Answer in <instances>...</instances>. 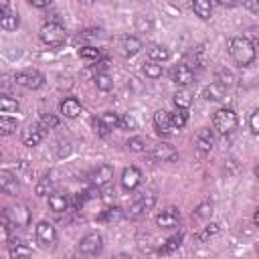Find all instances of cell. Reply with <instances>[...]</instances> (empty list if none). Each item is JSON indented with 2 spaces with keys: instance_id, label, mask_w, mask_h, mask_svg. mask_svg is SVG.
Segmentation results:
<instances>
[{
  "instance_id": "cell-1",
  "label": "cell",
  "mask_w": 259,
  "mask_h": 259,
  "mask_svg": "<svg viewBox=\"0 0 259 259\" xmlns=\"http://www.w3.org/2000/svg\"><path fill=\"white\" fill-rule=\"evenodd\" d=\"M229 55L239 67H249L255 61L257 51H255V45L247 36H233L229 40Z\"/></svg>"
},
{
  "instance_id": "cell-2",
  "label": "cell",
  "mask_w": 259,
  "mask_h": 259,
  "mask_svg": "<svg viewBox=\"0 0 259 259\" xmlns=\"http://www.w3.org/2000/svg\"><path fill=\"white\" fill-rule=\"evenodd\" d=\"M38 36L49 47H61L67 40V30L61 22H45L38 30Z\"/></svg>"
},
{
  "instance_id": "cell-3",
  "label": "cell",
  "mask_w": 259,
  "mask_h": 259,
  "mask_svg": "<svg viewBox=\"0 0 259 259\" xmlns=\"http://www.w3.org/2000/svg\"><path fill=\"white\" fill-rule=\"evenodd\" d=\"M239 125V117L231 107H221L214 111L212 115V127L219 134H231L235 132V127Z\"/></svg>"
},
{
  "instance_id": "cell-4",
  "label": "cell",
  "mask_w": 259,
  "mask_h": 259,
  "mask_svg": "<svg viewBox=\"0 0 259 259\" xmlns=\"http://www.w3.org/2000/svg\"><path fill=\"white\" fill-rule=\"evenodd\" d=\"M12 81L24 89H40L45 85V75L36 69H24V71H18Z\"/></svg>"
},
{
  "instance_id": "cell-5",
  "label": "cell",
  "mask_w": 259,
  "mask_h": 259,
  "mask_svg": "<svg viewBox=\"0 0 259 259\" xmlns=\"http://www.w3.org/2000/svg\"><path fill=\"white\" fill-rule=\"evenodd\" d=\"M154 204H156V194H152V192H144L130 208H127V212H125V217H130V219H134V221H138V219H142V217H146L152 208H154Z\"/></svg>"
},
{
  "instance_id": "cell-6",
  "label": "cell",
  "mask_w": 259,
  "mask_h": 259,
  "mask_svg": "<svg viewBox=\"0 0 259 259\" xmlns=\"http://www.w3.org/2000/svg\"><path fill=\"white\" fill-rule=\"evenodd\" d=\"M148 156H150V160H154V162H174V160H178L176 148H174L172 144H168V142H158V144H154V146L148 150Z\"/></svg>"
},
{
  "instance_id": "cell-7",
  "label": "cell",
  "mask_w": 259,
  "mask_h": 259,
  "mask_svg": "<svg viewBox=\"0 0 259 259\" xmlns=\"http://www.w3.org/2000/svg\"><path fill=\"white\" fill-rule=\"evenodd\" d=\"M4 219H6V223L16 225V227H28V225H30L32 214H30V210H28V206H26V204H14V206L6 208Z\"/></svg>"
},
{
  "instance_id": "cell-8",
  "label": "cell",
  "mask_w": 259,
  "mask_h": 259,
  "mask_svg": "<svg viewBox=\"0 0 259 259\" xmlns=\"http://www.w3.org/2000/svg\"><path fill=\"white\" fill-rule=\"evenodd\" d=\"M103 249V237L99 233H87L79 241V253L81 255H97Z\"/></svg>"
},
{
  "instance_id": "cell-9",
  "label": "cell",
  "mask_w": 259,
  "mask_h": 259,
  "mask_svg": "<svg viewBox=\"0 0 259 259\" xmlns=\"http://www.w3.org/2000/svg\"><path fill=\"white\" fill-rule=\"evenodd\" d=\"M111 178H113V168H111L109 164H99L97 168H93V170L89 172V182H91V186H95V188L107 186V184L111 182Z\"/></svg>"
},
{
  "instance_id": "cell-10",
  "label": "cell",
  "mask_w": 259,
  "mask_h": 259,
  "mask_svg": "<svg viewBox=\"0 0 259 259\" xmlns=\"http://www.w3.org/2000/svg\"><path fill=\"white\" fill-rule=\"evenodd\" d=\"M34 233H36V241H38L42 247H55V243H57V231H55V227H53L51 223L40 221V223L36 225Z\"/></svg>"
},
{
  "instance_id": "cell-11",
  "label": "cell",
  "mask_w": 259,
  "mask_h": 259,
  "mask_svg": "<svg viewBox=\"0 0 259 259\" xmlns=\"http://www.w3.org/2000/svg\"><path fill=\"white\" fill-rule=\"evenodd\" d=\"M170 79H172L178 87H186V85L194 83V73H192V69H190L188 65L180 63V65H174V67H172Z\"/></svg>"
},
{
  "instance_id": "cell-12",
  "label": "cell",
  "mask_w": 259,
  "mask_h": 259,
  "mask_svg": "<svg viewBox=\"0 0 259 259\" xmlns=\"http://www.w3.org/2000/svg\"><path fill=\"white\" fill-rule=\"evenodd\" d=\"M140 49H142V42H140V38H136V36L125 34V36H121V38L117 40V53H119L121 57H125V59L138 55Z\"/></svg>"
},
{
  "instance_id": "cell-13",
  "label": "cell",
  "mask_w": 259,
  "mask_h": 259,
  "mask_svg": "<svg viewBox=\"0 0 259 259\" xmlns=\"http://www.w3.org/2000/svg\"><path fill=\"white\" fill-rule=\"evenodd\" d=\"M178 223H180V210L176 206H168L162 212H158V217H156V225L162 229H172Z\"/></svg>"
},
{
  "instance_id": "cell-14",
  "label": "cell",
  "mask_w": 259,
  "mask_h": 259,
  "mask_svg": "<svg viewBox=\"0 0 259 259\" xmlns=\"http://www.w3.org/2000/svg\"><path fill=\"white\" fill-rule=\"evenodd\" d=\"M194 146L200 154H208L212 148H214V132L210 127H202L198 134H196V140H194Z\"/></svg>"
},
{
  "instance_id": "cell-15",
  "label": "cell",
  "mask_w": 259,
  "mask_h": 259,
  "mask_svg": "<svg viewBox=\"0 0 259 259\" xmlns=\"http://www.w3.org/2000/svg\"><path fill=\"white\" fill-rule=\"evenodd\" d=\"M154 127H156V132H158L160 136H170V134H174V132H176V130H174V125H172L170 113H168V111H164V109H160V111H156V113H154Z\"/></svg>"
},
{
  "instance_id": "cell-16",
  "label": "cell",
  "mask_w": 259,
  "mask_h": 259,
  "mask_svg": "<svg viewBox=\"0 0 259 259\" xmlns=\"http://www.w3.org/2000/svg\"><path fill=\"white\" fill-rule=\"evenodd\" d=\"M18 190H20L18 178L8 170L0 172V192H4L8 196H14V194H18Z\"/></svg>"
},
{
  "instance_id": "cell-17",
  "label": "cell",
  "mask_w": 259,
  "mask_h": 259,
  "mask_svg": "<svg viewBox=\"0 0 259 259\" xmlns=\"http://www.w3.org/2000/svg\"><path fill=\"white\" fill-rule=\"evenodd\" d=\"M42 138H45V130H42L38 123L28 125V127L24 130V134H22V142H24V146H28V148L38 146V144L42 142Z\"/></svg>"
},
{
  "instance_id": "cell-18",
  "label": "cell",
  "mask_w": 259,
  "mask_h": 259,
  "mask_svg": "<svg viewBox=\"0 0 259 259\" xmlns=\"http://www.w3.org/2000/svg\"><path fill=\"white\" fill-rule=\"evenodd\" d=\"M81 101L77 99V97H65L61 103H59V111L65 115V117H69V119H73V117H77L79 113H81Z\"/></svg>"
},
{
  "instance_id": "cell-19",
  "label": "cell",
  "mask_w": 259,
  "mask_h": 259,
  "mask_svg": "<svg viewBox=\"0 0 259 259\" xmlns=\"http://www.w3.org/2000/svg\"><path fill=\"white\" fill-rule=\"evenodd\" d=\"M140 182H142V172H140L136 166H130V168H125V170L121 172V186H123L125 190L138 188Z\"/></svg>"
},
{
  "instance_id": "cell-20",
  "label": "cell",
  "mask_w": 259,
  "mask_h": 259,
  "mask_svg": "<svg viewBox=\"0 0 259 259\" xmlns=\"http://www.w3.org/2000/svg\"><path fill=\"white\" fill-rule=\"evenodd\" d=\"M146 55L150 57V61H168L170 59V49L166 47V45H160V42H152V45H148L146 47Z\"/></svg>"
},
{
  "instance_id": "cell-21",
  "label": "cell",
  "mask_w": 259,
  "mask_h": 259,
  "mask_svg": "<svg viewBox=\"0 0 259 259\" xmlns=\"http://www.w3.org/2000/svg\"><path fill=\"white\" fill-rule=\"evenodd\" d=\"M49 208L53 212H65L69 210V196L65 192H51L49 194Z\"/></svg>"
},
{
  "instance_id": "cell-22",
  "label": "cell",
  "mask_w": 259,
  "mask_h": 259,
  "mask_svg": "<svg viewBox=\"0 0 259 259\" xmlns=\"http://www.w3.org/2000/svg\"><path fill=\"white\" fill-rule=\"evenodd\" d=\"M202 97L206 101H223L225 99V87L219 83H210L202 89Z\"/></svg>"
},
{
  "instance_id": "cell-23",
  "label": "cell",
  "mask_w": 259,
  "mask_h": 259,
  "mask_svg": "<svg viewBox=\"0 0 259 259\" xmlns=\"http://www.w3.org/2000/svg\"><path fill=\"white\" fill-rule=\"evenodd\" d=\"M192 10L198 18L208 20L212 14V0H192Z\"/></svg>"
},
{
  "instance_id": "cell-24",
  "label": "cell",
  "mask_w": 259,
  "mask_h": 259,
  "mask_svg": "<svg viewBox=\"0 0 259 259\" xmlns=\"http://www.w3.org/2000/svg\"><path fill=\"white\" fill-rule=\"evenodd\" d=\"M217 83L223 85L225 89H227V87H233V85H235V75H233V71L227 69V67L217 69Z\"/></svg>"
},
{
  "instance_id": "cell-25",
  "label": "cell",
  "mask_w": 259,
  "mask_h": 259,
  "mask_svg": "<svg viewBox=\"0 0 259 259\" xmlns=\"http://www.w3.org/2000/svg\"><path fill=\"white\" fill-rule=\"evenodd\" d=\"M182 239H184V235H182V233L172 235V237H170V239H168V241L158 249V253H160V255H168V253H172L174 249H178V247L182 245Z\"/></svg>"
},
{
  "instance_id": "cell-26",
  "label": "cell",
  "mask_w": 259,
  "mask_h": 259,
  "mask_svg": "<svg viewBox=\"0 0 259 259\" xmlns=\"http://www.w3.org/2000/svg\"><path fill=\"white\" fill-rule=\"evenodd\" d=\"M20 24V16L16 12H4V16L0 18V28L4 30H16Z\"/></svg>"
},
{
  "instance_id": "cell-27",
  "label": "cell",
  "mask_w": 259,
  "mask_h": 259,
  "mask_svg": "<svg viewBox=\"0 0 259 259\" xmlns=\"http://www.w3.org/2000/svg\"><path fill=\"white\" fill-rule=\"evenodd\" d=\"M18 127V121L12 115H0V136H10Z\"/></svg>"
},
{
  "instance_id": "cell-28",
  "label": "cell",
  "mask_w": 259,
  "mask_h": 259,
  "mask_svg": "<svg viewBox=\"0 0 259 259\" xmlns=\"http://www.w3.org/2000/svg\"><path fill=\"white\" fill-rule=\"evenodd\" d=\"M53 188H55V180H53L51 176H42V178L38 180L34 192H36V196H49V194L53 192Z\"/></svg>"
},
{
  "instance_id": "cell-29",
  "label": "cell",
  "mask_w": 259,
  "mask_h": 259,
  "mask_svg": "<svg viewBox=\"0 0 259 259\" xmlns=\"http://www.w3.org/2000/svg\"><path fill=\"white\" fill-rule=\"evenodd\" d=\"M93 81H95V85H97V89H99V91H111V89H113V79H111L105 71L95 73Z\"/></svg>"
},
{
  "instance_id": "cell-30",
  "label": "cell",
  "mask_w": 259,
  "mask_h": 259,
  "mask_svg": "<svg viewBox=\"0 0 259 259\" xmlns=\"http://www.w3.org/2000/svg\"><path fill=\"white\" fill-rule=\"evenodd\" d=\"M170 119H172L174 130L178 132V130H182V127L186 125V121H188V113H186V109H184V107H176V111H174V113H170Z\"/></svg>"
},
{
  "instance_id": "cell-31",
  "label": "cell",
  "mask_w": 259,
  "mask_h": 259,
  "mask_svg": "<svg viewBox=\"0 0 259 259\" xmlns=\"http://www.w3.org/2000/svg\"><path fill=\"white\" fill-rule=\"evenodd\" d=\"M18 101L14 97H8V95H0V113H14L18 111Z\"/></svg>"
},
{
  "instance_id": "cell-32",
  "label": "cell",
  "mask_w": 259,
  "mask_h": 259,
  "mask_svg": "<svg viewBox=\"0 0 259 259\" xmlns=\"http://www.w3.org/2000/svg\"><path fill=\"white\" fill-rule=\"evenodd\" d=\"M144 75H146L148 79H160V77H162V65H158L156 61L144 63Z\"/></svg>"
},
{
  "instance_id": "cell-33",
  "label": "cell",
  "mask_w": 259,
  "mask_h": 259,
  "mask_svg": "<svg viewBox=\"0 0 259 259\" xmlns=\"http://www.w3.org/2000/svg\"><path fill=\"white\" fill-rule=\"evenodd\" d=\"M30 253H32V251H30V247L22 245L20 241L10 243V249H8V255H10V257H28Z\"/></svg>"
},
{
  "instance_id": "cell-34",
  "label": "cell",
  "mask_w": 259,
  "mask_h": 259,
  "mask_svg": "<svg viewBox=\"0 0 259 259\" xmlns=\"http://www.w3.org/2000/svg\"><path fill=\"white\" fill-rule=\"evenodd\" d=\"M123 217H125V212H123L119 206H109V208H105V210L99 214L101 221H119V219H123Z\"/></svg>"
},
{
  "instance_id": "cell-35",
  "label": "cell",
  "mask_w": 259,
  "mask_h": 259,
  "mask_svg": "<svg viewBox=\"0 0 259 259\" xmlns=\"http://www.w3.org/2000/svg\"><path fill=\"white\" fill-rule=\"evenodd\" d=\"M38 125L47 132V130H55L57 125H59V117L57 115H53V113H42L40 117H38Z\"/></svg>"
},
{
  "instance_id": "cell-36",
  "label": "cell",
  "mask_w": 259,
  "mask_h": 259,
  "mask_svg": "<svg viewBox=\"0 0 259 259\" xmlns=\"http://www.w3.org/2000/svg\"><path fill=\"white\" fill-rule=\"evenodd\" d=\"M99 119H101L109 130H115V127L119 125V113H115V111H103V113L99 115Z\"/></svg>"
},
{
  "instance_id": "cell-37",
  "label": "cell",
  "mask_w": 259,
  "mask_h": 259,
  "mask_svg": "<svg viewBox=\"0 0 259 259\" xmlns=\"http://www.w3.org/2000/svg\"><path fill=\"white\" fill-rule=\"evenodd\" d=\"M55 154H57V158L69 156L71 154V142L67 138H59L57 140V146H55Z\"/></svg>"
},
{
  "instance_id": "cell-38",
  "label": "cell",
  "mask_w": 259,
  "mask_h": 259,
  "mask_svg": "<svg viewBox=\"0 0 259 259\" xmlns=\"http://www.w3.org/2000/svg\"><path fill=\"white\" fill-rule=\"evenodd\" d=\"M79 57H81V59H89V61H99L101 51L87 45V47H81V49H79Z\"/></svg>"
},
{
  "instance_id": "cell-39",
  "label": "cell",
  "mask_w": 259,
  "mask_h": 259,
  "mask_svg": "<svg viewBox=\"0 0 259 259\" xmlns=\"http://www.w3.org/2000/svg\"><path fill=\"white\" fill-rule=\"evenodd\" d=\"M174 105H176V107H184V109H188V107H190V93L184 91V89L176 91V93H174Z\"/></svg>"
},
{
  "instance_id": "cell-40",
  "label": "cell",
  "mask_w": 259,
  "mask_h": 259,
  "mask_svg": "<svg viewBox=\"0 0 259 259\" xmlns=\"http://www.w3.org/2000/svg\"><path fill=\"white\" fill-rule=\"evenodd\" d=\"M217 233H219V225H217V223H210V225H206V227L198 233V241H200V243H206V241H208L210 237H214Z\"/></svg>"
},
{
  "instance_id": "cell-41",
  "label": "cell",
  "mask_w": 259,
  "mask_h": 259,
  "mask_svg": "<svg viewBox=\"0 0 259 259\" xmlns=\"http://www.w3.org/2000/svg\"><path fill=\"white\" fill-rule=\"evenodd\" d=\"M125 146H127V150H130V152H144V150H146V142H144L140 136L130 138Z\"/></svg>"
},
{
  "instance_id": "cell-42",
  "label": "cell",
  "mask_w": 259,
  "mask_h": 259,
  "mask_svg": "<svg viewBox=\"0 0 259 259\" xmlns=\"http://www.w3.org/2000/svg\"><path fill=\"white\" fill-rule=\"evenodd\" d=\"M210 212H212V202L206 200V202H200V204L196 206L194 217H196V219H206V217H210Z\"/></svg>"
},
{
  "instance_id": "cell-43",
  "label": "cell",
  "mask_w": 259,
  "mask_h": 259,
  "mask_svg": "<svg viewBox=\"0 0 259 259\" xmlns=\"http://www.w3.org/2000/svg\"><path fill=\"white\" fill-rule=\"evenodd\" d=\"M91 123H93V130H95V134H97V136H101V138L109 136V132H111V130H109V127H107L99 117H93V121H91Z\"/></svg>"
},
{
  "instance_id": "cell-44",
  "label": "cell",
  "mask_w": 259,
  "mask_h": 259,
  "mask_svg": "<svg viewBox=\"0 0 259 259\" xmlns=\"http://www.w3.org/2000/svg\"><path fill=\"white\" fill-rule=\"evenodd\" d=\"M136 28L142 30V32H148V30L152 28V20L146 18V16H142V14H138V16H136Z\"/></svg>"
},
{
  "instance_id": "cell-45",
  "label": "cell",
  "mask_w": 259,
  "mask_h": 259,
  "mask_svg": "<svg viewBox=\"0 0 259 259\" xmlns=\"http://www.w3.org/2000/svg\"><path fill=\"white\" fill-rule=\"evenodd\" d=\"M136 119L132 117V115H119V125L117 127H121V130H136Z\"/></svg>"
},
{
  "instance_id": "cell-46",
  "label": "cell",
  "mask_w": 259,
  "mask_h": 259,
  "mask_svg": "<svg viewBox=\"0 0 259 259\" xmlns=\"http://www.w3.org/2000/svg\"><path fill=\"white\" fill-rule=\"evenodd\" d=\"M249 125H251V132L257 136V134H259V109H255V111L251 113V117H249Z\"/></svg>"
},
{
  "instance_id": "cell-47",
  "label": "cell",
  "mask_w": 259,
  "mask_h": 259,
  "mask_svg": "<svg viewBox=\"0 0 259 259\" xmlns=\"http://www.w3.org/2000/svg\"><path fill=\"white\" fill-rule=\"evenodd\" d=\"M8 239H10V229H8L6 223H0V245L8 243Z\"/></svg>"
},
{
  "instance_id": "cell-48",
  "label": "cell",
  "mask_w": 259,
  "mask_h": 259,
  "mask_svg": "<svg viewBox=\"0 0 259 259\" xmlns=\"http://www.w3.org/2000/svg\"><path fill=\"white\" fill-rule=\"evenodd\" d=\"M243 4H245V8L249 12H253V14L259 12V0H243Z\"/></svg>"
},
{
  "instance_id": "cell-49",
  "label": "cell",
  "mask_w": 259,
  "mask_h": 259,
  "mask_svg": "<svg viewBox=\"0 0 259 259\" xmlns=\"http://www.w3.org/2000/svg\"><path fill=\"white\" fill-rule=\"evenodd\" d=\"M95 36H99V30L97 28H87V30H83L79 34V38H95Z\"/></svg>"
},
{
  "instance_id": "cell-50",
  "label": "cell",
  "mask_w": 259,
  "mask_h": 259,
  "mask_svg": "<svg viewBox=\"0 0 259 259\" xmlns=\"http://www.w3.org/2000/svg\"><path fill=\"white\" fill-rule=\"evenodd\" d=\"M32 6H36V8H45V6H49L53 0H28Z\"/></svg>"
},
{
  "instance_id": "cell-51",
  "label": "cell",
  "mask_w": 259,
  "mask_h": 259,
  "mask_svg": "<svg viewBox=\"0 0 259 259\" xmlns=\"http://www.w3.org/2000/svg\"><path fill=\"white\" fill-rule=\"evenodd\" d=\"M4 77H6V75H2V77H0V91H8V89L12 87V83H2V81H4Z\"/></svg>"
},
{
  "instance_id": "cell-52",
  "label": "cell",
  "mask_w": 259,
  "mask_h": 259,
  "mask_svg": "<svg viewBox=\"0 0 259 259\" xmlns=\"http://www.w3.org/2000/svg\"><path fill=\"white\" fill-rule=\"evenodd\" d=\"M219 4H223V6H235V4H239L241 0H217Z\"/></svg>"
},
{
  "instance_id": "cell-53",
  "label": "cell",
  "mask_w": 259,
  "mask_h": 259,
  "mask_svg": "<svg viewBox=\"0 0 259 259\" xmlns=\"http://www.w3.org/2000/svg\"><path fill=\"white\" fill-rule=\"evenodd\" d=\"M8 6H10V0H0V8H2V10H6Z\"/></svg>"
},
{
  "instance_id": "cell-54",
  "label": "cell",
  "mask_w": 259,
  "mask_h": 259,
  "mask_svg": "<svg viewBox=\"0 0 259 259\" xmlns=\"http://www.w3.org/2000/svg\"><path fill=\"white\" fill-rule=\"evenodd\" d=\"M253 223H255V225L259 223V210H255V214H253Z\"/></svg>"
},
{
  "instance_id": "cell-55",
  "label": "cell",
  "mask_w": 259,
  "mask_h": 259,
  "mask_svg": "<svg viewBox=\"0 0 259 259\" xmlns=\"http://www.w3.org/2000/svg\"><path fill=\"white\" fill-rule=\"evenodd\" d=\"M4 12H6V10H2V8H0V18H2V16H4Z\"/></svg>"
},
{
  "instance_id": "cell-56",
  "label": "cell",
  "mask_w": 259,
  "mask_h": 259,
  "mask_svg": "<svg viewBox=\"0 0 259 259\" xmlns=\"http://www.w3.org/2000/svg\"><path fill=\"white\" fill-rule=\"evenodd\" d=\"M83 2H87V4H91V2H93V0H83Z\"/></svg>"
}]
</instances>
